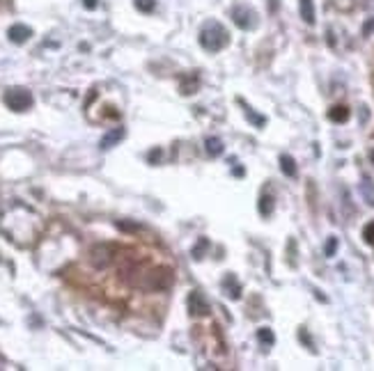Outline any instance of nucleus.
I'll use <instances>...</instances> for the list:
<instances>
[{"label": "nucleus", "instance_id": "f257e3e1", "mask_svg": "<svg viewBox=\"0 0 374 371\" xmlns=\"http://www.w3.org/2000/svg\"><path fill=\"white\" fill-rule=\"evenodd\" d=\"M200 44L209 53H218L230 44V35L218 21H211L200 30Z\"/></svg>", "mask_w": 374, "mask_h": 371}, {"label": "nucleus", "instance_id": "f03ea898", "mask_svg": "<svg viewBox=\"0 0 374 371\" xmlns=\"http://www.w3.org/2000/svg\"><path fill=\"white\" fill-rule=\"evenodd\" d=\"M172 280H174V275L170 268H154L151 273L145 275L143 287L147 291H165V289L172 287Z\"/></svg>", "mask_w": 374, "mask_h": 371}, {"label": "nucleus", "instance_id": "7ed1b4c3", "mask_svg": "<svg viewBox=\"0 0 374 371\" xmlns=\"http://www.w3.org/2000/svg\"><path fill=\"white\" fill-rule=\"evenodd\" d=\"M113 259H115V245L113 243H97L90 250V264L99 270L108 268L113 264Z\"/></svg>", "mask_w": 374, "mask_h": 371}, {"label": "nucleus", "instance_id": "20e7f679", "mask_svg": "<svg viewBox=\"0 0 374 371\" xmlns=\"http://www.w3.org/2000/svg\"><path fill=\"white\" fill-rule=\"evenodd\" d=\"M5 103H7L9 110L23 112L32 106V94L23 87H12V89H7V94H5Z\"/></svg>", "mask_w": 374, "mask_h": 371}, {"label": "nucleus", "instance_id": "39448f33", "mask_svg": "<svg viewBox=\"0 0 374 371\" xmlns=\"http://www.w3.org/2000/svg\"><path fill=\"white\" fill-rule=\"evenodd\" d=\"M232 18H234V23L241 28V30H250V28L255 26V12L248 7H241V5L232 7Z\"/></svg>", "mask_w": 374, "mask_h": 371}, {"label": "nucleus", "instance_id": "423d86ee", "mask_svg": "<svg viewBox=\"0 0 374 371\" xmlns=\"http://www.w3.org/2000/svg\"><path fill=\"white\" fill-rule=\"evenodd\" d=\"M188 312L195 314V316H207L211 312L209 303L205 300V296L200 291H191V296H188Z\"/></svg>", "mask_w": 374, "mask_h": 371}, {"label": "nucleus", "instance_id": "0eeeda50", "mask_svg": "<svg viewBox=\"0 0 374 371\" xmlns=\"http://www.w3.org/2000/svg\"><path fill=\"white\" fill-rule=\"evenodd\" d=\"M221 287H223L225 296L232 298V300H239V298H241V284H239V280H236L232 273L225 275L223 282H221Z\"/></svg>", "mask_w": 374, "mask_h": 371}, {"label": "nucleus", "instance_id": "6e6552de", "mask_svg": "<svg viewBox=\"0 0 374 371\" xmlns=\"http://www.w3.org/2000/svg\"><path fill=\"white\" fill-rule=\"evenodd\" d=\"M7 37L14 41V44H23V41H28L32 37V30L28 26H21V23H16V26L9 28Z\"/></svg>", "mask_w": 374, "mask_h": 371}, {"label": "nucleus", "instance_id": "1a4fd4ad", "mask_svg": "<svg viewBox=\"0 0 374 371\" xmlns=\"http://www.w3.org/2000/svg\"><path fill=\"white\" fill-rule=\"evenodd\" d=\"M299 12H301V18L307 23V26H315L317 14H315V3H312V0H299Z\"/></svg>", "mask_w": 374, "mask_h": 371}, {"label": "nucleus", "instance_id": "9d476101", "mask_svg": "<svg viewBox=\"0 0 374 371\" xmlns=\"http://www.w3.org/2000/svg\"><path fill=\"white\" fill-rule=\"evenodd\" d=\"M124 137V128H113V131H108L106 135L101 137V142H99V147L101 149H111L113 145H117V142Z\"/></svg>", "mask_w": 374, "mask_h": 371}, {"label": "nucleus", "instance_id": "9b49d317", "mask_svg": "<svg viewBox=\"0 0 374 371\" xmlns=\"http://www.w3.org/2000/svg\"><path fill=\"white\" fill-rule=\"evenodd\" d=\"M328 120L335 124H344L349 120V108L347 106H333L328 110Z\"/></svg>", "mask_w": 374, "mask_h": 371}, {"label": "nucleus", "instance_id": "f8f14e48", "mask_svg": "<svg viewBox=\"0 0 374 371\" xmlns=\"http://www.w3.org/2000/svg\"><path fill=\"white\" fill-rule=\"evenodd\" d=\"M280 170L285 177H296V160L292 158L290 154H282L280 156Z\"/></svg>", "mask_w": 374, "mask_h": 371}, {"label": "nucleus", "instance_id": "ddd939ff", "mask_svg": "<svg viewBox=\"0 0 374 371\" xmlns=\"http://www.w3.org/2000/svg\"><path fill=\"white\" fill-rule=\"evenodd\" d=\"M205 147H207V154H209V156H221L225 151V145H223L221 137H207Z\"/></svg>", "mask_w": 374, "mask_h": 371}, {"label": "nucleus", "instance_id": "4468645a", "mask_svg": "<svg viewBox=\"0 0 374 371\" xmlns=\"http://www.w3.org/2000/svg\"><path fill=\"white\" fill-rule=\"evenodd\" d=\"M259 216L262 218H269L273 213V197L271 195H262V197H259Z\"/></svg>", "mask_w": 374, "mask_h": 371}, {"label": "nucleus", "instance_id": "2eb2a0df", "mask_svg": "<svg viewBox=\"0 0 374 371\" xmlns=\"http://www.w3.org/2000/svg\"><path fill=\"white\" fill-rule=\"evenodd\" d=\"M197 76H184L182 78V94H193L197 89Z\"/></svg>", "mask_w": 374, "mask_h": 371}, {"label": "nucleus", "instance_id": "dca6fc26", "mask_svg": "<svg viewBox=\"0 0 374 371\" xmlns=\"http://www.w3.org/2000/svg\"><path fill=\"white\" fill-rule=\"evenodd\" d=\"M257 339H259V344L262 346H271L273 341H276V335H273V330H269V328H259Z\"/></svg>", "mask_w": 374, "mask_h": 371}, {"label": "nucleus", "instance_id": "f3484780", "mask_svg": "<svg viewBox=\"0 0 374 371\" xmlns=\"http://www.w3.org/2000/svg\"><path fill=\"white\" fill-rule=\"evenodd\" d=\"M207 250H209V241H207V239H200V241H197V245L193 247V259H202Z\"/></svg>", "mask_w": 374, "mask_h": 371}, {"label": "nucleus", "instance_id": "a211bd4d", "mask_svg": "<svg viewBox=\"0 0 374 371\" xmlns=\"http://www.w3.org/2000/svg\"><path fill=\"white\" fill-rule=\"evenodd\" d=\"M246 117H248V120H250V122H253V124H255V126H257V128H262V126H264V124H267V117L257 115V112H255V110H253V108H246Z\"/></svg>", "mask_w": 374, "mask_h": 371}, {"label": "nucleus", "instance_id": "6ab92c4d", "mask_svg": "<svg viewBox=\"0 0 374 371\" xmlns=\"http://www.w3.org/2000/svg\"><path fill=\"white\" fill-rule=\"evenodd\" d=\"M335 252H338V239L331 236V239L326 241V245H324V254L326 257H335Z\"/></svg>", "mask_w": 374, "mask_h": 371}, {"label": "nucleus", "instance_id": "aec40b11", "mask_svg": "<svg viewBox=\"0 0 374 371\" xmlns=\"http://www.w3.org/2000/svg\"><path fill=\"white\" fill-rule=\"evenodd\" d=\"M363 239H365V243L374 245V220L365 225V229H363Z\"/></svg>", "mask_w": 374, "mask_h": 371}, {"label": "nucleus", "instance_id": "412c9836", "mask_svg": "<svg viewBox=\"0 0 374 371\" xmlns=\"http://www.w3.org/2000/svg\"><path fill=\"white\" fill-rule=\"evenodd\" d=\"M136 7H138L140 12H154L156 3L154 0H136Z\"/></svg>", "mask_w": 374, "mask_h": 371}, {"label": "nucleus", "instance_id": "4be33fe9", "mask_svg": "<svg viewBox=\"0 0 374 371\" xmlns=\"http://www.w3.org/2000/svg\"><path fill=\"white\" fill-rule=\"evenodd\" d=\"M363 195H365V197H367V202H370L372 206H374V193H372V183H370V181H365V183H363Z\"/></svg>", "mask_w": 374, "mask_h": 371}, {"label": "nucleus", "instance_id": "5701e85b", "mask_svg": "<svg viewBox=\"0 0 374 371\" xmlns=\"http://www.w3.org/2000/svg\"><path fill=\"white\" fill-rule=\"evenodd\" d=\"M372 32H374V16H372V18H367V21L363 23V35L370 37Z\"/></svg>", "mask_w": 374, "mask_h": 371}, {"label": "nucleus", "instance_id": "b1692460", "mask_svg": "<svg viewBox=\"0 0 374 371\" xmlns=\"http://www.w3.org/2000/svg\"><path fill=\"white\" fill-rule=\"evenodd\" d=\"M161 156H163V151H161V149H154V151L149 154V160H151V163H154V160H161Z\"/></svg>", "mask_w": 374, "mask_h": 371}, {"label": "nucleus", "instance_id": "393cba45", "mask_svg": "<svg viewBox=\"0 0 374 371\" xmlns=\"http://www.w3.org/2000/svg\"><path fill=\"white\" fill-rule=\"evenodd\" d=\"M83 5L87 9H94V7H97V0H83Z\"/></svg>", "mask_w": 374, "mask_h": 371}, {"label": "nucleus", "instance_id": "a878e982", "mask_svg": "<svg viewBox=\"0 0 374 371\" xmlns=\"http://www.w3.org/2000/svg\"><path fill=\"white\" fill-rule=\"evenodd\" d=\"M370 158H372V163H374V149L370 151Z\"/></svg>", "mask_w": 374, "mask_h": 371}, {"label": "nucleus", "instance_id": "bb28decb", "mask_svg": "<svg viewBox=\"0 0 374 371\" xmlns=\"http://www.w3.org/2000/svg\"><path fill=\"white\" fill-rule=\"evenodd\" d=\"M370 5H374V0H372V3H370Z\"/></svg>", "mask_w": 374, "mask_h": 371}]
</instances>
